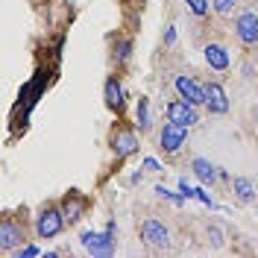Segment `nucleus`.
Here are the masks:
<instances>
[{"mask_svg":"<svg viewBox=\"0 0 258 258\" xmlns=\"http://www.w3.org/2000/svg\"><path fill=\"white\" fill-rule=\"evenodd\" d=\"M141 241L150 249H167L170 246V229L161 223L159 217H147L141 223Z\"/></svg>","mask_w":258,"mask_h":258,"instance_id":"0eeeda50","label":"nucleus"},{"mask_svg":"<svg viewBox=\"0 0 258 258\" xmlns=\"http://www.w3.org/2000/svg\"><path fill=\"white\" fill-rule=\"evenodd\" d=\"M217 176L223 179V182H232V176H229V170H223V167H217Z\"/></svg>","mask_w":258,"mask_h":258,"instance_id":"a878e982","label":"nucleus"},{"mask_svg":"<svg viewBox=\"0 0 258 258\" xmlns=\"http://www.w3.org/2000/svg\"><path fill=\"white\" fill-rule=\"evenodd\" d=\"M114 232H117V226H114V220H109L103 232H91V229L82 232L80 243L94 258H109V255H114Z\"/></svg>","mask_w":258,"mask_h":258,"instance_id":"7ed1b4c3","label":"nucleus"},{"mask_svg":"<svg viewBox=\"0 0 258 258\" xmlns=\"http://www.w3.org/2000/svg\"><path fill=\"white\" fill-rule=\"evenodd\" d=\"M206 112L209 114H226L229 112V97L220 82H206Z\"/></svg>","mask_w":258,"mask_h":258,"instance_id":"ddd939ff","label":"nucleus"},{"mask_svg":"<svg viewBox=\"0 0 258 258\" xmlns=\"http://www.w3.org/2000/svg\"><path fill=\"white\" fill-rule=\"evenodd\" d=\"M103 100H106V106L114 114L123 112V106H126V88H123V82H120L117 74H109L106 77V82H103Z\"/></svg>","mask_w":258,"mask_h":258,"instance_id":"9b49d317","label":"nucleus"},{"mask_svg":"<svg viewBox=\"0 0 258 258\" xmlns=\"http://www.w3.org/2000/svg\"><path fill=\"white\" fill-rule=\"evenodd\" d=\"M209 238L214 246H223V229L220 226H209Z\"/></svg>","mask_w":258,"mask_h":258,"instance_id":"5701e85b","label":"nucleus"},{"mask_svg":"<svg viewBox=\"0 0 258 258\" xmlns=\"http://www.w3.org/2000/svg\"><path fill=\"white\" fill-rule=\"evenodd\" d=\"M164 114H167V120H173V123H182V126H197L200 123V106H194L188 100H170L167 106H164Z\"/></svg>","mask_w":258,"mask_h":258,"instance_id":"6e6552de","label":"nucleus"},{"mask_svg":"<svg viewBox=\"0 0 258 258\" xmlns=\"http://www.w3.org/2000/svg\"><path fill=\"white\" fill-rule=\"evenodd\" d=\"M194 200H200L203 206H209V209H214V200H211L209 194H206V188H194Z\"/></svg>","mask_w":258,"mask_h":258,"instance_id":"4be33fe9","label":"nucleus"},{"mask_svg":"<svg viewBox=\"0 0 258 258\" xmlns=\"http://www.w3.org/2000/svg\"><path fill=\"white\" fill-rule=\"evenodd\" d=\"M232 27H235V35L243 47H258V12H252V9L238 12Z\"/></svg>","mask_w":258,"mask_h":258,"instance_id":"39448f33","label":"nucleus"},{"mask_svg":"<svg viewBox=\"0 0 258 258\" xmlns=\"http://www.w3.org/2000/svg\"><path fill=\"white\" fill-rule=\"evenodd\" d=\"M59 206H62V214H64V220H68V226H77L88 214V197L85 194H80V191H68L59 200Z\"/></svg>","mask_w":258,"mask_h":258,"instance_id":"1a4fd4ad","label":"nucleus"},{"mask_svg":"<svg viewBox=\"0 0 258 258\" xmlns=\"http://www.w3.org/2000/svg\"><path fill=\"white\" fill-rule=\"evenodd\" d=\"M211 9H214V15L229 18L235 9H238V0H211Z\"/></svg>","mask_w":258,"mask_h":258,"instance_id":"6ab92c4d","label":"nucleus"},{"mask_svg":"<svg viewBox=\"0 0 258 258\" xmlns=\"http://www.w3.org/2000/svg\"><path fill=\"white\" fill-rule=\"evenodd\" d=\"M185 9H188L194 18H206L209 9H211V0H185Z\"/></svg>","mask_w":258,"mask_h":258,"instance_id":"a211bd4d","label":"nucleus"},{"mask_svg":"<svg viewBox=\"0 0 258 258\" xmlns=\"http://www.w3.org/2000/svg\"><path fill=\"white\" fill-rule=\"evenodd\" d=\"M173 88H176V97L188 100L194 106H203L206 103V85L197 82L194 77H188V74H179L176 80H173Z\"/></svg>","mask_w":258,"mask_h":258,"instance_id":"9d476101","label":"nucleus"},{"mask_svg":"<svg viewBox=\"0 0 258 258\" xmlns=\"http://www.w3.org/2000/svg\"><path fill=\"white\" fill-rule=\"evenodd\" d=\"M64 220L62 214V206L59 203H44L41 209L35 211V220H32V235L38 238V241H53V238H59L64 232Z\"/></svg>","mask_w":258,"mask_h":258,"instance_id":"f257e3e1","label":"nucleus"},{"mask_svg":"<svg viewBox=\"0 0 258 258\" xmlns=\"http://www.w3.org/2000/svg\"><path fill=\"white\" fill-rule=\"evenodd\" d=\"M144 170H150V173H156V170H161V164L156 159H144Z\"/></svg>","mask_w":258,"mask_h":258,"instance_id":"393cba45","label":"nucleus"},{"mask_svg":"<svg viewBox=\"0 0 258 258\" xmlns=\"http://www.w3.org/2000/svg\"><path fill=\"white\" fill-rule=\"evenodd\" d=\"M138 132L132 126H126V123H117V126H112V132H109V150H112L114 161H123L129 159V156H135L138 153Z\"/></svg>","mask_w":258,"mask_h":258,"instance_id":"20e7f679","label":"nucleus"},{"mask_svg":"<svg viewBox=\"0 0 258 258\" xmlns=\"http://www.w3.org/2000/svg\"><path fill=\"white\" fill-rule=\"evenodd\" d=\"M188 129L191 126H182V123H173V120H167L159 132V150L161 153H167V156H173L179 153L182 147L188 144Z\"/></svg>","mask_w":258,"mask_h":258,"instance_id":"423d86ee","label":"nucleus"},{"mask_svg":"<svg viewBox=\"0 0 258 258\" xmlns=\"http://www.w3.org/2000/svg\"><path fill=\"white\" fill-rule=\"evenodd\" d=\"M203 56H206V64L211 71H217V74H226L232 68V56H229L226 44H220V41H209L206 50H203Z\"/></svg>","mask_w":258,"mask_h":258,"instance_id":"f8f14e48","label":"nucleus"},{"mask_svg":"<svg viewBox=\"0 0 258 258\" xmlns=\"http://www.w3.org/2000/svg\"><path fill=\"white\" fill-rule=\"evenodd\" d=\"M173 44H176V27L167 24V30H164V47H173Z\"/></svg>","mask_w":258,"mask_h":258,"instance_id":"b1692460","label":"nucleus"},{"mask_svg":"<svg viewBox=\"0 0 258 258\" xmlns=\"http://www.w3.org/2000/svg\"><path fill=\"white\" fill-rule=\"evenodd\" d=\"M12 255H15V258H41L44 252H41L35 243H24V246H21V249H15Z\"/></svg>","mask_w":258,"mask_h":258,"instance_id":"412c9836","label":"nucleus"},{"mask_svg":"<svg viewBox=\"0 0 258 258\" xmlns=\"http://www.w3.org/2000/svg\"><path fill=\"white\" fill-rule=\"evenodd\" d=\"M132 47H135L132 35H117V38H114L112 41V64L114 68L129 64V59H132Z\"/></svg>","mask_w":258,"mask_h":258,"instance_id":"4468645a","label":"nucleus"},{"mask_svg":"<svg viewBox=\"0 0 258 258\" xmlns=\"http://www.w3.org/2000/svg\"><path fill=\"white\" fill-rule=\"evenodd\" d=\"M232 194H235V200L243 203V206H249V203H255V182L249 176H232Z\"/></svg>","mask_w":258,"mask_h":258,"instance_id":"2eb2a0df","label":"nucleus"},{"mask_svg":"<svg viewBox=\"0 0 258 258\" xmlns=\"http://www.w3.org/2000/svg\"><path fill=\"white\" fill-rule=\"evenodd\" d=\"M156 194H159V197H164V200H170L173 206H185V200H188L185 194H173V191H167L164 185H156Z\"/></svg>","mask_w":258,"mask_h":258,"instance_id":"aec40b11","label":"nucleus"},{"mask_svg":"<svg viewBox=\"0 0 258 258\" xmlns=\"http://www.w3.org/2000/svg\"><path fill=\"white\" fill-rule=\"evenodd\" d=\"M191 170H194V176L200 179L203 185H209V188L217 182V179H220V176H217V167H214L209 159H200V156L191 161Z\"/></svg>","mask_w":258,"mask_h":258,"instance_id":"dca6fc26","label":"nucleus"},{"mask_svg":"<svg viewBox=\"0 0 258 258\" xmlns=\"http://www.w3.org/2000/svg\"><path fill=\"white\" fill-rule=\"evenodd\" d=\"M27 241H30L27 223H24L18 214H3V217H0V252H3V255H12V252L21 249Z\"/></svg>","mask_w":258,"mask_h":258,"instance_id":"f03ea898","label":"nucleus"},{"mask_svg":"<svg viewBox=\"0 0 258 258\" xmlns=\"http://www.w3.org/2000/svg\"><path fill=\"white\" fill-rule=\"evenodd\" d=\"M135 129H138V132H150V129H153L150 97H138V103H135Z\"/></svg>","mask_w":258,"mask_h":258,"instance_id":"f3484780","label":"nucleus"}]
</instances>
